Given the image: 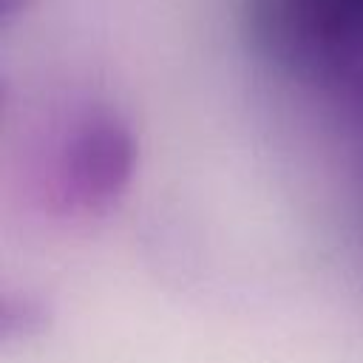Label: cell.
<instances>
[{
    "label": "cell",
    "instance_id": "7a4b0ae2",
    "mask_svg": "<svg viewBox=\"0 0 363 363\" xmlns=\"http://www.w3.org/2000/svg\"><path fill=\"white\" fill-rule=\"evenodd\" d=\"M26 0H3V9L6 11H11V9H17V6H23Z\"/></svg>",
    "mask_w": 363,
    "mask_h": 363
},
{
    "label": "cell",
    "instance_id": "6da1fadb",
    "mask_svg": "<svg viewBox=\"0 0 363 363\" xmlns=\"http://www.w3.org/2000/svg\"><path fill=\"white\" fill-rule=\"evenodd\" d=\"M130 173V139L105 113H91L68 133L54 170V196L68 213H96L125 187Z\"/></svg>",
    "mask_w": 363,
    "mask_h": 363
}]
</instances>
